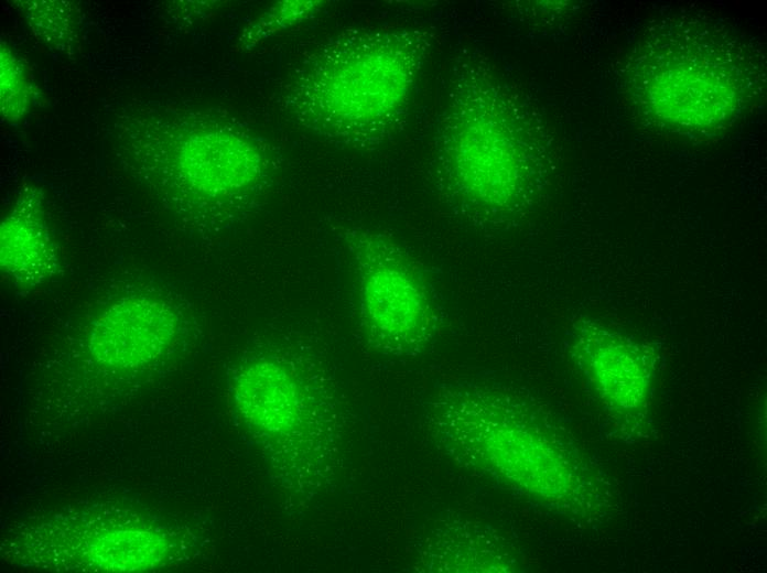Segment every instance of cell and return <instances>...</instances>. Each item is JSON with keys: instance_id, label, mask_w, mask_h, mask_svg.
Listing matches in <instances>:
<instances>
[{"instance_id": "6da1fadb", "label": "cell", "mask_w": 767, "mask_h": 573, "mask_svg": "<svg viewBox=\"0 0 767 573\" xmlns=\"http://www.w3.org/2000/svg\"><path fill=\"white\" fill-rule=\"evenodd\" d=\"M424 411L435 444L466 471L576 525L609 516L607 477L531 398L461 380L440 386Z\"/></svg>"}, {"instance_id": "7a4b0ae2", "label": "cell", "mask_w": 767, "mask_h": 573, "mask_svg": "<svg viewBox=\"0 0 767 573\" xmlns=\"http://www.w3.org/2000/svg\"><path fill=\"white\" fill-rule=\"evenodd\" d=\"M230 397L271 478L290 498L312 499L335 480L342 401L313 353L285 342L263 344L234 370Z\"/></svg>"}, {"instance_id": "3957f363", "label": "cell", "mask_w": 767, "mask_h": 573, "mask_svg": "<svg viewBox=\"0 0 767 573\" xmlns=\"http://www.w3.org/2000/svg\"><path fill=\"white\" fill-rule=\"evenodd\" d=\"M422 42L407 30L353 31L311 53L284 93L306 130L342 143L372 141L400 119L413 93Z\"/></svg>"}, {"instance_id": "277c9868", "label": "cell", "mask_w": 767, "mask_h": 573, "mask_svg": "<svg viewBox=\"0 0 767 573\" xmlns=\"http://www.w3.org/2000/svg\"><path fill=\"white\" fill-rule=\"evenodd\" d=\"M437 154L442 193L477 225L508 221L532 194V164L505 100L489 82L460 91L445 118Z\"/></svg>"}, {"instance_id": "5b68a950", "label": "cell", "mask_w": 767, "mask_h": 573, "mask_svg": "<svg viewBox=\"0 0 767 573\" xmlns=\"http://www.w3.org/2000/svg\"><path fill=\"white\" fill-rule=\"evenodd\" d=\"M358 329L375 352L415 357L437 338L442 313L420 262L393 237L368 227H342Z\"/></svg>"}, {"instance_id": "8992f818", "label": "cell", "mask_w": 767, "mask_h": 573, "mask_svg": "<svg viewBox=\"0 0 767 573\" xmlns=\"http://www.w3.org/2000/svg\"><path fill=\"white\" fill-rule=\"evenodd\" d=\"M277 169L273 154L258 140L216 123L187 127L172 161L182 201L212 218L258 205L270 192Z\"/></svg>"}, {"instance_id": "52a82bcc", "label": "cell", "mask_w": 767, "mask_h": 573, "mask_svg": "<svg viewBox=\"0 0 767 573\" xmlns=\"http://www.w3.org/2000/svg\"><path fill=\"white\" fill-rule=\"evenodd\" d=\"M566 350L590 390L615 418L640 420L652 397L656 361L648 346L590 318L568 332Z\"/></svg>"}, {"instance_id": "ba28073f", "label": "cell", "mask_w": 767, "mask_h": 573, "mask_svg": "<svg viewBox=\"0 0 767 573\" xmlns=\"http://www.w3.org/2000/svg\"><path fill=\"white\" fill-rule=\"evenodd\" d=\"M185 322L179 303L170 298L142 292L122 295L94 321L89 350L104 366L140 368L173 348Z\"/></svg>"}, {"instance_id": "9c48e42d", "label": "cell", "mask_w": 767, "mask_h": 573, "mask_svg": "<svg viewBox=\"0 0 767 573\" xmlns=\"http://www.w3.org/2000/svg\"><path fill=\"white\" fill-rule=\"evenodd\" d=\"M413 567L425 573H511L522 564L512 543L493 527L447 518L422 539Z\"/></svg>"}, {"instance_id": "30bf717a", "label": "cell", "mask_w": 767, "mask_h": 573, "mask_svg": "<svg viewBox=\"0 0 767 573\" xmlns=\"http://www.w3.org/2000/svg\"><path fill=\"white\" fill-rule=\"evenodd\" d=\"M0 262L3 274L15 285L34 288L52 278L58 268L55 241L44 216L42 198L23 193L1 224Z\"/></svg>"}, {"instance_id": "8fae6325", "label": "cell", "mask_w": 767, "mask_h": 573, "mask_svg": "<svg viewBox=\"0 0 767 573\" xmlns=\"http://www.w3.org/2000/svg\"><path fill=\"white\" fill-rule=\"evenodd\" d=\"M323 1H279L261 13L244 32L240 40L247 46L302 23L318 12Z\"/></svg>"}, {"instance_id": "7c38bea8", "label": "cell", "mask_w": 767, "mask_h": 573, "mask_svg": "<svg viewBox=\"0 0 767 573\" xmlns=\"http://www.w3.org/2000/svg\"><path fill=\"white\" fill-rule=\"evenodd\" d=\"M32 87L24 65L9 48L1 50V111L17 120L28 111Z\"/></svg>"}]
</instances>
